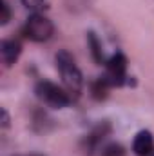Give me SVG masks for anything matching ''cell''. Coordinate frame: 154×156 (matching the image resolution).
I'll list each match as a JSON object with an SVG mask.
<instances>
[{"mask_svg":"<svg viewBox=\"0 0 154 156\" xmlns=\"http://www.w3.org/2000/svg\"><path fill=\"white\" fill-rule=\"evenodd\" d=\"M54 120L49 116L45 111H37L35 113V116H33V129L37 131V133H49L53 127H54V123H53Z\"/></svg>","mask_w":154,"mask_h":156,"instance_id":"obj_10","label":"cell"},{"mask_svg":"<svg viewBox=\"0 0 154 156\" xmlns=\"http://www.w3.org/2000/svg\"><path fill=\"white\" fill-rule=\"evenodd\" d=\"M22 33H24V37L27 40L37 42V44H42V42H47V40L53 37L54 26H53V22H51L45 15H42V13H33V15L26 20V24H24V27H22Z\"/></svg>","mask_w":154,"mask_h":156,"instance_id":"obj_3","label":"cell"},{"mask_svg":"<svg viewBox=\"0 0 154 156\" xmlns=\"http://www.w3.org/2000/svg\"><path fill=\"white\" fill-rule=\"evenodd\" d=\"M27 9H38V7H42L47 0H20Z\"/></svg>","mask_w":154,"mask_h":156,"instance_id":"obj_13","label":"cell"},{"mask_svg":"<svg viewBox=\"0 0 154 156\" xmlns=\"http://www.w3.org/2000/svg\"><path fill=\"white\" fill-rule=\"evenodd\" d=\"M132 151L136 156H152L154 153V136L151 131L142 129L136 133L132 140Z\"/></svg>","mask_w":154,"mask_h":156,"instance_id":"obj_6","label":"cell"},{"mask_svg":"<svg viewBox=\"0 0 154 156\" xmlns=\"http://www.w3.org/2000/svg\"><path fill=\"white\" fill-rule=\"evenodd\" d=\"M35 94L44 105H47L51 109H65L73 102V96L67 89H64L58 83L49 82V80H40L35 85Z\"/></svg>","mask_w":154,"mask_h":156,"instance_id":"obj_2","label":"cell"},{"mask_svg":"<svg viewBox=\"0 0 154 156\" xmlns=\"http://www.w3.org/2000/svg\"><path fill=\"white\" fill-rule=\"evenodd\" d=\"M87 45H89V49H91V56H93L94 64H98V66L105 64L103 49H102V42H100V38L96 37L94 31H89V33H87Z\"/></svg>","mask_w":154,"mask_h":156,"instance_id":"obj_9","label":"cell"},{"mask_svg":"<svg viewBox=\"0 0 154 156\" xmlns=\"http://www.w3.org/2000/svg\"><path fill=\"white\" fill-rule=\"evenodd\" d=\"M111 83H109V80L103 76H98L93 83H91V96L94 98V100H98V102H102V100H105L107 96H109V91H111Z\"/></svg>","mask_w":154,"mask_h":156,"instance_id":"obj_8","label":"cell"},{"mask_svg":"<svg viewBox=\"0 0 154 156\" xmlns=\"http://www.w3.org/2000/svg\"><path fill=\"white\" fill-rule=\"evenodd\" d=\"M15 156H45L42 153H31V154H15Z\"/></svg>","mask_w":154,"mask_h":156,"instance_id":"obj_15","label":"cell"},{"mask_svg":"<svg viewBox=\"0 0 154 156\" xmlns=\"http://www.w3.org/2000/svg\"><path fill=\"white\" fill-rule=\"evenodd\" d=\"M0 9H2V15H0V24H2V26H5V24L11 20V7H9V4L4 0V2H2V5H0Z\"/></svg>","mask_w":154,"mask_h":156,"instance_id":"obj_12","label":"cell"},{"mask_svg":"<svg viewBox=\"0 0 154 156\" xmlns=\"http://www.w3.org/2000/svg\"><path fill=\"white\" fill-rule=\"evenodd\" d=\"M20 55H22V44L18 40L15 38L2 40V44H0V58H2V64L5 67H11L13 64H16Z\"/></svg>","mask_w":154,"mask_h":156,"instance_id":"obj_7","label":"cell"},{"mask_svg":"<svg viewBox=\"0 0 154 156\" xmlns=\"http://www.w3.org/2000/svg\"><path fill=\"white\" fill-rule=\"evenodd\" d=\"M105 78L113 87H121L127 82V58L123 53H116L105 62Z\"/></svg>","mask_w":154,"mask_h":156,"instance_id":"obj_5","label":"cell"},{"mask_svg":"<svg viewBox=\"0 0 154 156\" xmlns=\"http://www.w3.org/2000/svg\"><path fill=\"white\" fill-rule=\"evenodd\" d=\"M100 156H125V149H123V145H120V144H107L105 147H102V153Z\"/></svg>","mask_w":154,"mask_h":156,"instance_id":"obj_11","label":"cell"},{"mask_svg":"<svg viewBox=\"0 0 154 156\" xmlns=\"http://www.w3.org/2000/svg\"><path fill=\"white\" fill-rule=\"evenodd\" d=\"M54 64H56V69L60 73V78L65 85V89L78 96L82 93V87H83V76H82V71L76 66V60L75 56L67 51V49H60L54 56Z\"/></svg>","mask_w":154,"mask_h":156,"instance_id":"obj_1","label":"cell"},{"mask_svg":"<svg viewBox=\"0 0 154 156\" xmlns=\"http://www.w3.org/2000/svg\"><path fill=\"white\" fill-rule=\"evenodd\" d=\"M113 133V125H111V122H107V120H103V122H100V123H96L83 138H82V142H80V149H82V153L83 154H94V151H98L100 149V145H102V142L109 136Z\"/></svg>","mask_w":154,"mask_h":156,"instance_id":"obj_4","label":"cell"},{"mask_svg":"<svg viewBox=\"0 0 154 156\" xmlns=\"http://www.w3.org/2000/svg\"><path fill=\"white\" fill-rule=\"evenodd\" d=\"M0 113H2V122H0V125H2V129H7V127H9V115H7L5 109H2Z\"/></svg>","mask_w":154,"mask_h":156,"instance_id":"obj_14","label":"cell"}]
</instances>
